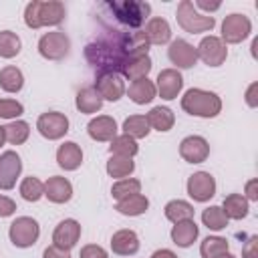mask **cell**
Returning <instances> with one entry per match:
<instances>
[{
    "mask_svg": "<svg viewBox=\"0 0 258 258\" xmlns=\"http://www.w3.org/2000/svg\"><path fill=\"white\" fill-rule=\"evenodd\" d=\"M6 141V135H4V127H0V147H2V143Z\"/></svg>",
    "mask_w": 258,
    "mask_h": 258,
    "instance_id": "cell-50",
    "label": "cell"
},
{
    "mask_svg": "<svg viewBox=\"0 0 258 258\" xmlns=\"http://www.w3.org/2000/svg\"><path fill=\"white\" fill-rule=\"evenodd\" d=\"M256 91H258V85H256V83H252V85L248 87V91H246V101H248V105H250V107H256V105H258Z\"/></svg>",
    "mask_w": 258,
    "mask_h": 258,
    "instance_id": "cell-46",
    "label": "cell"
},
{
    "mask_svg": "<svg viewBox=\"0 0 258 258\" xmlns=\"http://www.w3.org/2000/svg\"><path fill=\"white\" fill-rule=\"evenodd\" d=\"M256 185H258V181H256V179H250V181L246 183V196H248V200H258Z\"/></svg>",
    "mask_w": 258,
    "mask_h": 258,
    "instance_id": "cell-47",
    "label": "cell"
},
{
    "mask_svg": "<svg viewBox=\"0 0 258 258\" xmlns=\"http://www.w3.org/2000/svg\"><path fill=\"white\" fill-rule=\"evenodd\" d=\"M81 238V224L77 220H62L54 232H52V242L56 248L71 250Z\"/></svg>",
    "mask_w": 258,
    "mask_h": 258,
    "instance_id": "cell-14",
    "label": "cell"
},
{
    "mask_svg": "<svg viewBox=\"0 0 258 258\" xmlns=\"http://www.w3.org/2000/svg\"><path fill=\"white\" fill-rule=\"evenodd\" d=\"M143 32H145L149 44L151 42L153 44H165L171 38V28H169L167 20H163V18H151Z\"/></svg>",
    "mask_w": 258,
    "mask_h": 258,
    "instance_id": "cell-23",
    "label": "cell"
},
{
    "mask_svg": "<svg viewBox=\"0 0 258 258\" xmlns=\"http://www.w3.org/2000/svg\"><path fill=\"white\" fill-rule=\"evenodd\" d=\"M198 226L194 220H183V222H177L173 228H171V240L181 246V248H187L194 244V240L198 238Z\"/></svg>",
    "mask_w": 258,
    "mask_h": 258,
    "instance_id": "cell-22",
    "label": "cell"
},
{
    "mask_svg": "<svg viewBox=\"0 0 258 258\" xmlns=\"http://www.w3.org/2000/svg\"><path fill=\"white\" fill-rule=\"evenodd\" d=\"M196 52H198V58H202L208 67H220L228 56V50H226L222 38H218V36L202 38V42L198 44Z\"/></svg>",
    "mask_w": 258,
    "mask_h": 258,
    "instance_id": "cell-9",
    "label": "cell"
},
{
    "mask_svg": "<svg viewBox=\"0 0 258 258\" xmlns=\"http://www.w3.org/2000/svg\"><path fill=\"white\" fill-rule=\"evenodd\" d=\"M95 89L99 91V95L107 101H119L125 93V83L121 79V75L117 73H103L97 77V85Z\"/></svg>",
    "mask_w": 258,
    "mask_h": 258,
    "instance_id": "cell-15",
    "label": "cell"
},
{
    "mask_svg": "<svg viewBox=\"0 0 258 258\" xmlns=\"http://www.w3.org/2000/svg\"><path fill=\"white\" fill-rule=\"evenodd\" d=\"M20 194L26 202H36V200H40V196H44V183L38 177L30 175L20 183Z\"/></svg>",
    "mask_w": 258,
    "mask_h": 258,
    "instance_id": "cell-39",
    "label": "cell"
},
{
    "mask_svg": "<svg viewBox=\"0 0 258 258\" xmlns=\"http://www.w3.org/2000/svg\"><path fill=\"white\" fill-rule=\"evenodd\" d=\"M22 169V161L16 151H4L0 155V189H12Z\"/></svg>",
    "mask_w": 258,
    "mask_h": 258,
    "instance_id": "cell-11",
    "label": "cell"
},
{
    "mask_svg": "<svg viewBox=\"0 0 258 258\" xmlns=\"http://www.w3.org/2000/svg\"><path fill=\"white\" fill-rule=\"evenodd\" d=\"M123 131H125V135L133 137V139L147 137V133H149L147 117L145 115H131V117H127L125 123H123Z\"/></svg>",
    "mask_w": 258,
    "mask_h": 258,
    "instance_id": "cell-32",
    "label": "cell"
},
{
    "mask_svg": "<svg viewBox=\"0 0 258 258\" xmlns=\"http://www.w3.org/2000/svg\"><path fill=\"white\" fill-rule=\"evenodd\" d=\"M202 222L210 228V230H224L228 226V218L222 212V208L218 206H210L202 212Z\"/></svg>",
    "mask_w": 258,
    "mask_h": 258,
    "instance_id": "cell-37",
    "label": "cell"
},
{
    "mask_svg": "<svg viewBox=\"0 0 258 258\" xmlns=\"http://www.w3.org/2000/svg\"><path fill=\"white\" fill-rule=\"evenodd\" d=\"M103 105V97L95 87H85L77 93V109L81 113H95Z\"/></svg>",
    "mask_w": 258,
    "mask_h": 258,
    "instance_id": "cell-24",
    "label": "cell"
},
{
    "mask_svg": "<svg viewBox=\"0 0 258 258\" xmlns=\"http://www.w3.org/2000/svg\"><path fill=\"white\" fill-rule=\"evenodd\" d=\"M42 258H71V256H69V250H62V248H56V246H48L44 250Z\"/></svg>",
    "mask_w": 258,
    "mask_h": 258,
    "instance_id": "cell-45",
    "label": "cell"
},
{
    "mask_svg": "<svg viewBox=\"0 0 258 258\" xmlns=\"http://www.w3.org/2000/svg\"><path fill=\"white\" fill-rule=\"evenodd\" d=\"M24 85V77L16 67H4L0 71V87L8 93H18Z\"/></svg>",
    "mask_w": 258,
    "mask_h": 258,
    "instance_id": "cell-30",
    "label": "cell"
},
{
    "mask_svg": "<svg viewBox=\"0 0 258 258\" xmlns=\"http://www.w3.org/2000/svg\"><path fill=\"white\" fill-rule=\"evenodd\" d=\"M64 18V6L56 0H32L24 10V22L30 28L40 26H56Z\"/></svg>",
    "mask_w": 258,
    "mask_h": 258,
    "instance_id": "cell-2",
    "label": "cell"
},
{
    "mask_svg": "<svg viewBox=\"0 0 258 258\" xmlns=\"http://www.w3.org/2000/svg\"><path fill=\"white\" fill-rule=\"evenodd\" d=\"M147 208H149V200L145 196H141V194H135V196H129V198L117 202V210L123 216H139Z\"/></svg>",
    "mask_w": 258,
    "mask_h": 258,
    "instance_id": "cell-29",
    "label": "cell"
},
{
    "mask_svg": "<svg viewBox=\"0 0 258 258\" xmlns=\"http://www.w3.org/2000/svg\"><path fill=\"white\" fill-rule=\"evenodd\" d=\"M222 212L226 214V218L242 220V218L248 216V200L242 194H230V196L224 198Z\"/></svg>",
    "mask_w": 258,
    "mask_h": 258,
    "instance_id": "cell-25",
    "label": "cell"
},
{
    "mask_svg": "<svg viewBox=\"0 0 258 258\" xmlns=\"http://www.w3.org/2000/svg\"><path fill=\"white\" fill-rule=\"evenodd\" d=\"M8 234H10V240H12L14 246H18V248H28V246H32V244L38 240L40 230H38L36 220L28 218V216H22V218H16V220L10 224V232H8Z\"/></svg>",
    "mask_w": 258,
    "mask_h": 258,
    "instance_id": "cell-6",
    "label": "cell"
},
{
    "mask_svg": "<svg viewBox=\"0 0 258 258\" xmlns=\"http://www.w3.org/2000/svg\"><path fill=\"white\" fill-rule=\"evenodd\" d=\"M216 258H236V256H232V254H228V252H224V254H220V256H216Z\"/></svg>",
    "mask_w": 258,
    "mask_h": 258,
    "instance_id": "cell-51",
    "label": "cell"
},
{
    "mask_svg": "<svg viewBox=\"0 0 258 258\" xmlns=\"http://www.w3.org/2000/svg\"><path fill=\"white\" fill-rule=\"evenodd\" d=\"M28 133H30V127L28 123L24 121H12L4 127V135H6V141H10L12 145H20L28 139Z\"/></svg>",
    "mask_w": 258,
    "mask_h": 258,
    "instance_id": "cell-36",
    "label": "cell"
},
{
    "mask_svg": "<svg viewBox=\"0 0 258 258\" xmlns=\"http://www.w3.org/2000/svg\"><path fill=\"white\" fill-rule=\"evenodd\" d=\"M87 131L95 141H113L117 137V123L113 117L101 115L89 123Z\"/></svg>",
    "mask_w": 258,
    "mask_h": 258,
    "instance_id": "cell-19",
    "label": "cell"
},
{
    "mask_svg": "<svg viewBox=\"0 0 258 258\" xmlns=\"http://www.w3.org/2000/svg\"><path fill=\"white\" fill-rule=\"evenodd\" d=\"M250 30H252V24L244 14H230L222 22V38L230 44L242 42L250 34Z\"/></svg>",
    "mask_w": 258,
    "mask_h": 258,
    "instance_id": "cell-8",
    "label": "cell"
},
{
    "mask_svg": "<svg viewBox=\"0 0 258 258\" xmlns=\"http://www.w3.org/2000/svg\"><path fill=\"white\" fill-rule=\"evenodd\" d=\"M196 6H198V8H202V10H218V8H220V2H206V0H198V2H196Z\"/></svg>",
    "mask_w": 258,
    "mask_h": 258,
    "instance_id": "cell-48",
    "label": "cell"
},
{
    "mask_svg": "<svg viewBox=\"0 0 258 258\" xmlns=\"http://www.w3.org/2000/svg\"><path fill=\"white\" fill-rule=\"evenodd\" d=\"M173 113L171 109L167 107H153L149 113H147V123L149 127L157 129V131H169L173 127Z\"/></svg>",
    "mask_w": 258,
    "mask_h": 258,
    "instance_id": "cell-28",
    "label": "cell"
},
{
    "mask_svg": "<svg viewBox=\"0 0 258 258\" xmlns=\"http://www.w3.org/2000/svg\"><path fill=\"white\" fill-rule=\"evenodd\" d=\"M36 129L46 139H60L69 131V119L58 111L42 113L36 121Z\"/></svg>",
    "mask_w": 258,
    "mask_h": 258,
    "instance_id": "cell-10",
    "label": "cell"
},
{
    "mask_svg": "<svg viewBox=\"0 0 258 258\" xmlns=\"http://www.w3.org/2000/svg\"><path fill=\"white\" fill-rule=\"evenodd\" d=\"M121 32L123 30H115L107 38H99V40H93L87 44L85 56H87L89 64H93L99 71V75H103V73L121 75L123 67L131 60V56L123 50Z\"/></svg>",
    "mask_w": 258,
    "mask_h": 258,
    "instance_id": "cell-1",
    "label": "cell"
},
{
    "mask_svg": "<svg viewBox=\"0 0 258 258\" xmlns=\"http://www.w3.org/2000/svg\"><path fill=\"white\" fill-rule=\"evenodd\" d=\"M56 161H58V165H60L62 169L73 171V169H77V167L83 163V151H81V147H79L75 141H67V143H62V145L58 147V151H56Z\"/></svg>",
    "mask_w": 258,
    "mask_h": 258,
    "instance_id": "cell-21",
    "label": "cell"
},
{
    "mask_svg": "<svg viewBox=\"0 0 258 258\" xmlns=\"http://www.w3.org/2000/svg\"><path fill=\"white\" fill-rule=\"evenodd\" d=\"M200 252H202V258H216V256L228 252V240L220 238V236H210L202 242Z\"/></svg>",
    "mask_w": 258,
    "mask_h": 258,
    "instance_id": "cell-35",
    "label": "cell"
},
{
    "mask_svg": "<svg viewBox=\"0 0 258 258\" xmlns=\"http://www.w3.org/2000/svg\"><path fill=\"white\" fill-rule=\"evenodd\" d=\"M129 97L133 103L137 105H145L155 97V85L149 79H139L133 81V85L129 87Z\"/></svg>",
    "mask_w": 258,
    "mask_h": 258,
    "instance_id": "cell-27",
    "label": "cell"
},
{
    "mask_svg": "<svg viewBox=\"0 0 258 258\" xmlns=\"http://www.w3.org/2000/svg\"><path fill=\"white\" fill-rule=\"evenodd\" d=\"M181 87H183V79L175 69H165L157 75V91L161 99H167V101L175 99Z\"/></svg>",
    "mask_w": 258,
    "mask_h": 258,
    "instance_id": "cell-17",
    "label": "cell"
},
{
    "mask_svg": "<svg viewBox=\"0 0 258 258\" xmlns=\"http://www.w3.org/2000/svg\"><path fill=\"white\" fill-rule=\"evenodd\" d=\"M208 153H210V145L200 135H189L179 143V155L187 163H202L206 161Z\"/></svg>",
    "mask_w": 258,
    "mask_h": 258,
    "instance_id": "cell-13",
    "label": "cell"
},
{
    "mask_svg": "<svg viewBox=\"0 0 258 258\" xmlns=\"http://www.w3.org/2000/svg\"><path fill=\"white\" fill-rule=\"evenodd\" d=\"M69 36L60 30H54V32H46L40 40H38V52L48 58V60H60L67 56L69 52Z\"/></svg>",
    "mask_w": 258,
    "mask_h": 258,
    "instance_id": "cell-7",
    "label": "cell"
},
{
    "mask_svg": "<svg viewBox=\"0 0 258 258\" xmlns=\"http://www.w3.org/2000/svg\"><path fill=\"white\" fill-rule=\"evenodd\" d=\"M111 248L119 256H131L139 250V238L133 230H119L111 238Z\"/></svg>",
    "mask_w": 258,
    "mask_h": 258,
    "instance_id": "cell-20",
    "label": "cell"
},
{
    "mask_svg": "<svg viewBox=\"0 0 258 258\" xmlns=\"http://www.w3.org/2000/svg\"><path fill=\"white\" fill-rule=\"evenodd\" d=\"M181 109L196 117H216L222 109V101L216 93L204 89H189L181 97Z\"/></svg>",
    "mask_w": 258,
    "mask_h": 258,
    "instance_id": "cell-4",
    "label": "cell"
},
{
    "mask_svg": "<svg viewBox=\"0 0 258 258\" xmlns=\"http://www.w3.org/2000/svg\"><path fill=\"white\" fill-rule=\"evenodd\" d=\"M165 218L171 220L173 224L183 222V220H191L194 218V208L183 200H173L165 206Z\"/></svg>",
    "mask_w": 258,
    "mask_h": 258,
    "instance_id": "cell-31",
    "label": "cell"
},
{
    "mask_svg": "<svg viewBox=\"0 0 258 258\" xmlns=\"http://www.w3.org/2000/svg\"><path fill=\"white\" fill-rule=\"evenodd\" d=\"M22 111H24V107L18 101H12V99L0 101V117H4V119H14V117L22 115Z\"/></svg>",
    "mask_w": 258,
    "mask_h": 258,
    "instance_id": "cell-41",
    "label": "cell"
},
{
    "mask_svg": "<svg viewBox=\"0 0 258 258\" xmlns=\"http://www.w3.org/2000/svg\"><path fill=\"white\" fill-rule=\"evenodd\" d=\"M167 54H169V60H171L173 64H177L179 69H191V67L196 64V60H198L196 48H194L189 42L181 40V38H177V40H173V42L169 44Z\"/></svg>",
    "mask_w": 258,
    "mask_h": 258,
    "instance_id": "cell-16",
    "label": "cell"
},
{
    "mask_svg": "<svg viewBox=\"0 0 258 258\" xmlns=\"http://www.w3.org/2000/svg\"><path fill=\"white\" fill-rule=\"evenodd\" d=\"M16 210V204L6 198V196H0V218H6V216H12Z\"/></svg>",
    "mask_w": 258,
    "mask_h": 258,
    "instance_id": "cell-44",
    "label": "cell"
},
{
    "mask_svg": "<svg viewBox=\"0 0 258 258\" xmlns=\"http://www.w3.org/2000/svg\"><path fill=\"white\" fill-rule=\"evenodd\" d=\"M149 71H151V58L145 54V56H135V58H131V60L123 67L121 75H123L125 79H129V81H139V79H147Z\"/></svg>",
    "mask_w": 258,
    "mask_h": 258,
    "instance_id": "cell-26",
    "label": "cell"
},
{
    "mask_svg": "<svg viewBox=\"0 0 258 258\" xmlns=\"http://www.w3.org/2000/svg\"><path fill=\"white\" fill-rule=\"evenodd\" d=\"M242 258H258V238L250 236V240L246 242L244 250H242Z\"/></svg>",
    "mask_w": 258,
    "mask_h": 258,
    "instance_id": "cell-43",
    "label": "cell"
},
{
    "mask_svg": "<svg viewBox=\"0 0 258 258\" xmlns=\"http://www.w3.org/2000/svg\"><path fill=\"white\" fill-rule=\"evenodd\" d=\"M139 189H141V183H139L137 179H121V181H117V183L111 187V196H113L117 202H121V200H125V198H129V196L139 194Z\"/></svg>",
    "mask_w": 258,
    "mask_h": 258,
    "instance_id": "cell-40",
    "label": "cell"
},
{
    "mask_svg": "<svg viewBox=\"0 0 258 258\" xmlns=\"http://www.w3.org/2000/svg\"><path fill=\"white\" fill-rule=\"evenodd\" d=\"M133 169H135V163L131 161V157L111 155V159L107 161V173L111 177H127Z\"/></svg>",
    "mask_w": 258,
    "mask_h": 258,
    "instance_id": "cell-33",
    "label": "cell"
},
{
    "mask_svg": "<svg viewBox=\"0 0 258 258\" xmlns=\"http://www.w3.org/2000/svg\"><path fill=\"white\" fill-rule=\"evenodd\" d=\"M103 8H107L113 14V18L127 28H139L151 12V6L147 2H139V0L107 2V4H103Z\"/></svg>",
    "mask_w": 258,
    "mask_h": 258,
    "instance_id": "cell-3",
    "label": "cell"
},
{
    "mask_svg": "<svg viewBox=\"0 0 258 258\" xmlns=\"http://www.w3.org/2000/svg\"><path fill=\"white\" fill-rule=\"evenodd\" d=\"M177 22L183 30L191 32V34H198V32H206V30H212L216 20L214 16H206V14H200L194 6V2L189 0H181L179 6H177Z\"/></svg>",
    "mask_w": 258,
    "mask_h": 258,
    "instance_id": "cell-5",
    "label": "cell"
},
{
    "mask_svg": "<svg viewBox=\"0 0 258 258\" xmlns=\"http://www.w3.org/2000/svg\"><path fill=\"white\" fill-rule=\"evenodd\" d=\"M18 52H20V38L10 30H2L0 32V56L12 58Z\"/></svg>",
    "mask_w": 258,
    "mask_h": 258,
    "instance_id": "cell-38",
    "label": "cell"
},
{
    "mask_svg": "<svg viewBox=\"0 0 258 258\" xmlns=\"http://www.w3.org/2000/svg\"><path fill=\"white\" fill-rule=\"evenodd\" d=\"M137 143H135V139L133 137H129V135H119V137H115L113 141H111V145H109V151H111V155H123V157H133L135 153H137Z\"/></svg>",
    "mask_w": 258,
    "mask_h": 258,
    "instance_id": "cell-34",
    "label": "cell"
},
{
    "mask_svg": "<svg viewBox=\"0 0 258 258\" xmlns=\"http://www.w3.org/2000/svg\"><path fill=\"white\" fill-rule=\"evenodd\" d=\"M187 194L196 202H208L216 194V181L208 171H198L187 179Z\"/></svg>",
    "mask_w": 258,
    "mask_h": 258,
    "instance_id": "cell-12",
    "label": "cell"
},
{
    "mask_svg": "<svg viewBox=\"0 0 258 258\" xmlns=\"http://www.w3.org/2000/svg\"><path fill=\"white\" fill-rule=\"evenodd\" d=\"M151 258H177V256L171 250H157V252L151 254Z\"/></svg>",
    "mask_w": 258,
    "mask_h": 258,
    "instance_id": "cell-49",
    "label": "cell"
},
{
    "mask_svg": "<svg viewBox=\"0 0 258 258\" xmlns=\"http://www.w3.org/2000/svg\"><path fill=\"white\" fill-rule=\"evenodd\" d=\"M44 196L54 204H64L73 196V185L67 177H60V175L48 177V181L44 183Z\"/></svg>",
    "mask_w": 258,
    "mask_h": 258,
    "instance_id": "cell-18",
    "label": "cell"
},
{
    "mask_svg": "<svg viewBox=\"0 0 258 258\" xmlns=\"http://www.w3.org/2000/svg\"><path fill=\"white\" fill-rule=\"evenodd\" d=\"M81 258H107V252L97 244H89L81 250Z\"/></svg>",
    "mask_w": 258,
    "mask_h": 258,
    "instance_id": "cell-42",
    "label": "cell"
}]
</instances>
